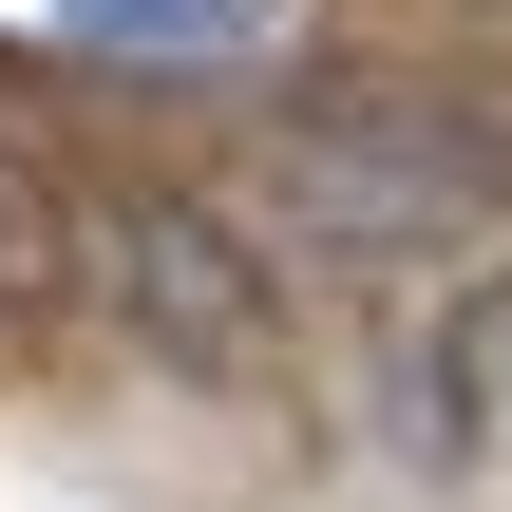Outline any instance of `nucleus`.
<instances>
[{"instance_id":"obj_1","label":"nucleus","mask_w":512,"mask_h":512,"mask_svg":"<svg viewBox=\"0 0 512 512\" xmlns=\"http://www.w3.org/2000/svg\"><path fill=\"white\" fill-rule=\"evenodd\" d=\"M285 190H304L342 247H437V228L475 209V152L418 133V114H323V133L285 152Z\"/></svg>"},{"instance_id":"obj_2","label":"nucleus","mask_w":512,"mask_h":512,"mask_svg":"<svg viewBox=\"0 0 512 512\" xmlns=\"http://www.w3.org/2000/svg\"><path fill=\"white\" fill-rule=\"evenodd\" d=\"M114 285H133L190 361H228V342H247V266L209 247V209H133V228H114Z\"/></svg>"},{"instance_id":"obj_3","label":"nucleus","mask_w":512,"mask_h":512,"mask_svg":"<svg viewBox=\"0 0 512 512\" xmlns=\"http://www.w3.org/2000/svg\"><path fill=\"white\" fill-rule=\"evenodd\" d=\"M57 19H76L95 57H228L266 0H57Z\"/></svg>"}]
</instances>
